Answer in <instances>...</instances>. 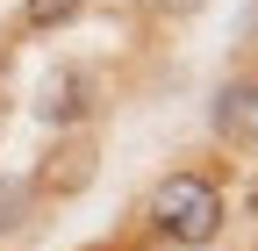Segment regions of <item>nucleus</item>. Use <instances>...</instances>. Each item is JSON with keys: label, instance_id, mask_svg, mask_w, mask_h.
Listing matches in <instances>:
<instances>
[{"label": "nucleus", "instance_id": "nucleus-1", "mask_svg": "<svg viewBox=\"0 0 258 251\" xmlns=\"http://www.w3.org/2000/svg\"><path fill=\"white\" fill-rule=\"evenodd\" d=\"M151 230L165 237L172 251H208L215 237H222V223H230V201H222V186H215V172H201V165H179V172H165L151 186Z\"/></svg>", "mask_w": 258, "mask_h": 251}, {"label": "nucleus", "instance_id": "nucleus-2", "mask_svg": "<svg viewBox=\"0 0 258 251\" xmlns=\"http://www.w3.org/2000/svg\"><path fill=\"white\" fill-rule=\"evenodd\" d=\"M93 115H101V72L93 65H50L36 79V122L57 137L72 130H93Z\"/></svg>", "mask_w": 258, "mask_h": 251}, {"label": "nucleus", "instance_id": "nucleus-3", "mask_svg": "<svg viewBox=\"0 0 258 251\" xmlns=\"http://www.w3.org/2000/svg\"><path fill=\"white\" fill-rule=\"evenodd\" d=\"M93 172H101V144H93V130H72V137H57L43 158H36V194L64 201V194H79V186H93Z\"/></svg>", "mask_w": 258, "mask_h": 251}, {"label": "nucleus", "instance_id": "nucleus-4", "mask_svg": "<svg viewBox=\"0 0 258 251\" xmlns=\"http://www.w3.org/2000/svg\"><path fill=\"white\" fill-rule=\"evenodd\" d=\"M208 130L230 144V151H258V79H251V72H237V79L215 86V101H208Z\"/></svg>", "mask_w": 258, "mask_h": 251}, {"label": "nucleus", "instance_id": "nucleus-5", "mask_svg": "<svg viewBox=\"0 0 258 251\" xmlns=\"http://www.w3.org/2000/svg\"><path fill=\"white\" fill-rule=\"evenodd\" d=\"M36 179H22V172H0V237H22L29 223H36Z\"/></svg>", "mask_w": 258, "mask_h": 251}, {"label": "nucleus", "instance_id": "nucleus-6", "mask_svg": "<svg viewBox=\"0 0 258 251\" xmlns=\"http://www.w3.org/2000/svg\"><path fill=\"white\" fill-rule=\"evenodd\" d=\"M79 15H86V0H22V22L29 29H64Z\"/></svg>", "mask_w": 258, "mask_h": 251}, {"label": "nucleus", "instance_id": "nucleus-7", "mask_svg": "<svg viewBox=\"0 0 258 251\" xmlns=\"http://www.w3.org/2000/svg\"><path fill=\"white\" fill-rule=\"evenodd\" d=\"M144 8H151V15H165V22H186V15H201L208 0H144Z\"/></svg>", "mask_w": 258, "mask_h": 251}, {"label": "nucleus", "instance_id": "nucleus-8", "mask_svg": "<svg viewBox=\"0 0 258 251\" xmlns=\"http://www.w3.org/2000/svg\"><path fill=\"white\" fill-rule=\"evenodd\" d=\"M244 215L258 223V172H251V186H244Z\"/></svg>", "mask_w": 258, "mask_h": 251}]
</instances>
